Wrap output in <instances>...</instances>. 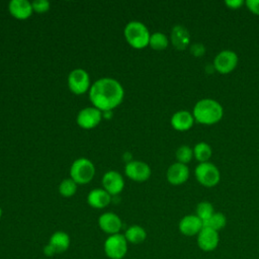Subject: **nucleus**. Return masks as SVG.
<instances>
[{"instance_id": "a211bd4d", "label": "nucleus", "mask_w": 259, "mask_h": 259, "mask_svg": "<svg viewBox=\"0 0 259 259\" xmlns=\"http://www.w3.org/2000/svg\"><path fill=\"white\" fill-rule=\"evenodd\" d=\"M171 42L176 50L182 51L187 48L190 42V34L182 25H175L171 31Z\"/></svg>"}, {"instance_id": "f3484780", "label": "nucleus", "mask_w": 259, "mask_h": 259, "mask_svg": "<svg viewBox=\"0 0 259 259\" xmlns=\"http://www.w3.org/2000/svg\"><path fill=\"white\" fill-rule=\"evenodd\" d=\"M8 9L13 17L21 20L28 18L33 11L31 3L26 0H12L9 2Z\"/></svg>"}, {"instance_id": "cd10ccee", "label": "nucleus", "mask_w": 259, "mask_h": 259, "mask_svg": "<svg viewBox=\"0 0 259 259\" xmlns=\"http://www.w3.org/2000/svg\"><path fill=\"white\" fill-rule=\"evenodd\" d=\"M33 11L37 13H44L50 9V2L47 0H35L31 3Z\"/></svg>"}, {"instance_id": "f8f14e48", "label": "nucleus", "mask_w": 259, "mask_h": 259, "mask_svg": "<svg viewBox=\"0 0 259 259\" xmlns=\"http://www.w3.org/2000/svg\"><path fill=\"white\" fill-rule=\"evenodd\" d=\"M101 110L96 107H86L82 109L77 116V123L85 128H93L95 127L101 120Z\"/></svg>"}, {"instance_id": "2f4dec72", "label": "nucleus", "mask_w": 259, "mask_h": 259, "mask_svg": "<svg viewBox=\"0 0 259 259\" xmlns=\"http://www.w3.org/2000/svg\"><path fill=\"white\" fill-rule=\"evenodd\" d=\"M42 253H44L47 257H53V256L57 255V254H56V252L54 251V249H53L49 244H47V245L44 247V249H42Z\"/></svg>"}, {"instance_id": "20e7f679", "label": "nucleus", "mask_w": 259, "mask_h": 259, "mask_svg": "<svg viewBox=\"0 0 259 259\" xmlns=\"http://www.w3.org/2000/svg\"><path fill=\"white\" fill-rule=\"evenodd\" d=\"M127 241L123 234L108 236L103 244V251L109 259H123L127 253Z\"/></svg>"}, {"instance_id": "393cba45", "label": "nucleus", "mask_w": 259, "mask_h": 259, "mask_svg": "<svg viewBox=\"0 0 259 259\" xmlns=\"http://www.w3.org/2000/svg\"><path fill=\"white\" fill-rule=\"evenodd\" d=\"M214 213L213 206L208 201H201L196 206V215L204 223Z\"/></svg>"}, {"instance_id": "9d476101", "label": "nucleus", "mask_w": 259, "mask_h": 259, "mask_svg": "<svg viewBox=\"0 0 259 259\" xmlns=\"http://www.w3.org/2000/svg\"><path fill=\"white\" fill-rule=\"evenodd\" d=\"M125 174L134 181L143 182L150 178L151 169L149 165L142 161H130L124 168Z\"/></svg>"}, {"instance_id": "dca6fc26", "label": "nucleus", "mask_w": 259, "mask_h": 259, "mask_svg": "<svg viewBox=\"0 0 259 259\" xmlns=\"http://www.w3.org/2000/svg\"><path fill=\"white\" fill-rule=\"evenodd\" d=\"M194 123V117L192 113L187 110H179L175 112L171 117V125L178 132L188 131Z\"/></svg>"}, {"instance_id": "ddd939ff", "label": "nucleus", "mask_w": 259, "mask_h": 259, "mask_svg": "<svg viewBox=\"0 0 259 259\" xmlns=\"http://www.w3.org/2000/svg\"><path fill=\"white\" fill-rule=\"evenodd\" d=\"M202 228L203 223L196 214L184 215L178 224V229L180 233L187 237L197 236Z\"/></svg>"}, {"instance_id": "4468645a", "label": "nucleus", "mask_w": 259, "mask_h": 259, "mask_svg": "<svg viewBox=\"0 0 259 259\" xmlns=\"http://www.w3.org/2000/svg\"><path fill=\"white\" fill-rule=\"evenodd\" d=\"M102 185L110 195H116L121 192L124 186V181L121 175L115 171H108L102 178Z\"/></svg>"}, {"instance_id": "6ab92c4d", "label": "nucleus", "mask_w": 259, "mask_h": 259, "mask_svg": "<svg viewBox=\"0 0 259 259\" xmlns=\"http://www.w3.org/2000/svg\"><path fill=\"white\" fill-rule=\"evenodd\" d=\"M70 243V236L66 232L57 231L50 237L48 244L54 249L56 254H61L69 249Z\"/></svg>"}, {"instance_id": "c756f323", "label": "nucleus", "mask_w": 259, "mask_h": 259, "mask_svg": "<svg viewBox=\"0 0 259 259\" xmlns=\"http://www.w3.org/2000/svg\"><path fill=\"white\" fill-rule=\"evenodd\" d=\"M245 4L252 13L259 15V0H247Z\"/></svg>"}, {"instance_id": "473e14b6", "label": "nucleus", "mask_w": 259, "mask_h": 259, "mask_svg": "<svg viewBox=\"0 0 259 259\" xmlns=\"http://www.w3.org/2000/svg\"><path fill=\"white\" fill-rule=\"evenodd\" d=\"M1 217H2V208L0 207V219H1Z\"/></svg>"}, {"instance_id": "c85d7f7f", "label": "nucleus", "mask_w": 259, "mask_h": 259, "mask_svg": "<svg viewBox=\"0 0 259 259\" xmlns=\"http://www.w3.org/2000/svg\"><path fill=\"white\" fill-rule=\"evenodd\" d=\"M190 54L193 57L199 58V57H201V56H203L205 54V47L202 44H199V42L193 44L190 47Z\"/></svg>"}, {"instance_id": "aec40b11", "label": "nucleus", "mask_w": 259, "mask_h": 259, "mask_svg": "<svg viewBox=\"0 0 259 259\" xmlns=\"http://www.w3.org/2000/svg\"><path fill=\"white\" fill-rule=\"evenodd\" d=\"M87 201L94 208H104L111 201V195L104 189H93L87 196Z\"/></svg>"}, {"instance_id": "1a4fd4ad", "label": "nucleus", "mask_w": 259, "mask_h": 259, "mask_svg": "<svg viewBox=\"0 0 259 259\" xmlns=\"http://www.w3.org/2000/svg\"><path fill=\"white\" fill-rule=\"evenodd\" d=\"M197 246L200 250L204 252H211L215 250L220 243V235L219 232L204 227L197 234Z\"/></svg>"}, {"instance_id": "bb28decb", "label": "nucleus", "mask_w": 259, "mask_h": 259, "mask_svg": "<svg viewBox=\"0 0 259 259\" xmlns=\"http://www.w3.org/2000/svg\"><path fill=\"white\" fill-rule=\"evenodd\" d=\"M175 156H176V159L179 163H182V164L186 165L193 158V149H191L189 146L182 145L181 147H179L177 149Z\"/></svg>"}, {"instance_id": "a878e982", "label": "nucleus", "mask_w": 259, "mask_h": 259, "mask_svg": "<svg viewBox=\"0 0 259 259\" xmlns=\"http://www.w3.org/2000/svg\"><path fill=\"white\" fill-rule=\"evenodd\" d=\"M77 190V183L71 179H65L59 185V192L65 197H70L75 194Z\"/></svg>"}, {"instance_id": "2eb2a0df", "label": "nucleus", "mask_w": 259, "mask_h": 259, "mask_svg": "<svg viewBox=\"0 0 259 259\" xmlns=\"http://www.w3.org/2000/svg\"><path fill=\"white\" fill-rule=\"evenodd\" d=\"M189 177V169L187 165L176 162L172 164L167 170V180L173 185L184 183Z\"/></svg>"}, {"instance_id": "412c9836", "label": "nucleus", "mask_w": 259, "mask_h": 259, "mask_svg": "<svg viewBox=\"0 0 259 259\" xmlns=\"http://www.w3.org/2000/svg\"><path fill=\"white\" fill-rule=\"evenodd\" d=\"M123 235H124L127 243L135 244V245L143 243L147 238L146 230L139 225H133V226L128 227L125 230Z\"/></svg>"}, {"instance_id": "5701e85b", "label": "nucleus", "mask_w": 259, "mask_h": 259, "mask_svg": "<svg viewBox=\"0 0 259 259\" xmlns=\"http://www.w3.org/2000/svg\"><path fill=\"white\" fill-rule=\"evenodd\" d=\"M227 225V218L222 212H214L208 220L203 223L204 227L210 228L217 232L223 230Z\"/></svg>"}, {"instance_id": "0eeeda50", "label": "nucleus", "mask_w": 259, "mask_h": 259, "mask_svg": "<svg viewBox=\"0 0 259 259\" xmlns=\"http://www.w3.org/2000/svg\"><path fill=\"white\" fill-rule=\"evenodd\" d=\"M238 65V56L235 52L225 50L219 53L213 60V67L221 74H229Z\"/></svg>"}, {"instance_id": "423d86ee", "label": "nucleus", "mask_w": 259, "mask_h": 259, "mask_svg": "<svg viewBox=\"0 0 259 259\" xmlns=\"http://www.w3.org/2000/svg\"><path fill=\"white\" fill-rule=\"evenodd\" d=\"M195 177L197 181L205 187L215 186L221 179L220 170L210 162L199 163L195 168Z\"/></svg>"}, {"instance_id": "9b49d317", "label": "nucleus", "mask_w": 259, "mask_h": 259, "mask_svg": "<svg viewBox=\"0 0 259 259\" xmlns=\"http://www.w3.org/2000/svg\"><path fill=\"white\" fill-rule=\"evenodd\" d=\"M98 226L108 236L118 234L122 227L120 218L113 212H104L98 218Z\"/></svg>"}, {"instance_id": "39448f33", "label": "nucleus", "mask_w": 259, "mask_h": 259, "mask_svg": "<svg viewBox=\"0 0 259 259\" xmlns=\"http://www.w3.org/2000/svg\"><path fill=\"white\" fill-rule=\"evenodd\" d=\"M94 174H95L94 165L90 160L86 158H80L75 160L70 169L71 178L77 184H85L90 182Z\"/></svg>"}, {"instance_id": "f257e3e1", "label": "nucleus", "mask_w": 259, "mask_h": 259, "mask_svg": "<svg viewBox=\"0 0 259 259\" xmlns=\"http://www.w3.org/2000/svg\"><path fill=\"white\" fill-rule=\"evenodd\" d=\"M90 101L94 107L103 111H110L118 106L123 99V89L120 83L112 78H102L91 86Z\"/></svg>"}, {"instance_id": "4be33fe9", "label": "nucleus", "mask_w": 259, "mask_h": 259, "mask_svg": "<svg viewBox=\"0 0 259 259\" xmlns=\"http://www.w3.org/2000/svg\"><path fill=\"white\" fill-rule=\"evenodd\" d=\"M211 155H212V151L210 146L207 143H204V142L197 143L193 148V157L199 163L208 162Z\"/></svg>"}, {"instance_id": "7c9ffc66", "label": "nucleus", "mask_w": 259, "mask_h": 259, "mask_svg": "<svg viewBox=\"0 0 259 259\" xmlns=\"http://www.w3.org/2000/svg\"><path fill=\"white\" fill-rule=\"evenodd\" d=\"M225 4L231 9H239L244 2L242 0H227L225 1Z\"/></svg>"}, {"instance_id": "b1692460", "label": "nucleus", "mask_w": 259, "mask_h": 259, "mask_svg": "<svg viewBox=\"0 0 259 259\" xmlns=\"http://www.w3.org/2000/svg\"><path fill=\"white\" fill-rule=\"evenodd\" d=\"M168 44H169L168 37L162 32H155L150 36L149 45L153 50L163 51L168 47Z\"/></svg>"}, {"instance_id": "7ed1b4c3", "label": "nucleus", "mask_w": 259, "mask_h": 259, "mask_svg": "<svg viewBox=\"0 0 259 259\" xmlns=\"http://www.w3.org/2000/svg\"><path fill=\"white\" fill-rule=\"evenodd\" d=\"M126 41L135 49H144L149 45L150 32L147 26L140 21H131L124 27Z\"/></svg>"}, {"instance_id": "f03ea898", "label": "nucleus", "mask_w": 259, "mask_h": 259, "mask_svg": "<svg viewBox=\"0 0 259 259\" xmlns=\"http://www.w3.org/2000/svg\"><path fill=\"white\" fill-rule=\"evenodd\" d=\"M224 109L221 103L210 98H204L197 101L192 111L194 120L206 125L219 122L222 119Z\"/></svg>"}, {"instance_id": "6e6552de", "label": "nucleus", "mask_w": 259, "mask_h": 259, "mask_svg": "<svg viewBox=\"0 0 259 259\" xmlns=\"http://www.w3.org/2000/svg\"><path fill=\"white\" fill-rule=\"evenodd\" d=\"M89 75L83 69L73 70L68 77V85L70 90L75 94H83L89 88Z\"/></svg>"}]
</instances>
